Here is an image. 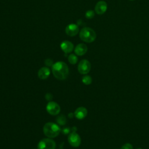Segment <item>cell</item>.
I'll return each instance as SVG.
<instances>
[{
    "label": "cell",
    "mask_w": 149,
    "mask_h": 149,
    "mask_svg": "<svg viewBox=\"0 0 149 149\" xmlns=\"http://www.w3.org/2000/svg\"><path fill=\"white\" fill-rule=\"evenodd\" d=\"M52 72L56 79L63 80L68 76L69 68L63 62H56L52 66Z\"/></svg>",
    "instance_id": "6da1fadb"
},
{
    "label": "cell",
    "mask_w": 149,
    "mask_h": 149,
    "mask_svg": "<svg viewBox=\"0 0 149 149\" xmlns=\"http://www.w3.org/2000/svg\"><path fill=\"white\" fill-rule=\"evenodd\" d=\"M61 131L58 124L53 122H47L43 127V133L48 138H55L57 137Z\"/></svg>",
    "instance_id": "7a4b0ae2"
},
{
    "label": "cell",
    "mask_w": 149,
    "mask_h": 149,
    "mask_svg": "<svg viewBox=\"0 0 149 149\" xmlns=\"http://www.w3.org/2000/svg\"><path fill=\"white\" fill-rule=\"evenodd\" d=\"M80 39L86 42H93L96 38V33L94 30L90 27L83 28L79 34Z\"/></svg>",
    "instance_id": "3957f363"
},
{
    "label": "cell",
    "mask_w": 149,
    "mask_h": 149,
    "mask_svg": "<svg viewBox=\"0 0 149 149\" xmlns=\"http://www.w3.org/2000/svg\"><path fill=\"white\" fill-rule=\"evenodd\" d=\"M55 142L48 137L41 140L37 144V149H55Z\"/></svg>",
    "instance_id": "277c9868"
},
{
    "label": "cell",
    "mask_w": 149,
    "mask_h": 149,
    "mask_svg": "<svg viewBox=\"0 0 149 149\" xmlns=\"http://www.w3.org/2000/svg\"><path fill=\"white\" fill-rule=\"evenodd\" d=\"M68 141L69 144L73 147H78L81 144V138L76 132H72L69 133Z\"/></svg>",
    "instance_id": "5b68a950"
},
{
    "label": "cell",
    "mask_w": 149,
    "mask_h": 149,
    "mask_svg": "<svg viewBox=\"0 0 149 149\" xmlns=\"http://www.w3.org/2000/svg\"><path fill=\"white\" fill-rule=\"evenodd\" d=\"M48 113L51 115H57L61 111V107L58 104L54 101H49L46 106Z\"/></svg>",
    "instance_id": "8992f818"
},
{
    "label": "cell",
    "mask_w": 149,
    "mask_h": 149,
    "mask_svg": "<svg viewBox=\"0 0 149 149\" xmlns=\"http://www.w3.org/2000/svg\"><path fill=\"white\" fill-rule=\"evenodd\" d=\"M91 69V64L87 59H83L78 64L77 70L80 74H86Z\"/></svg>",
    "instance_id": "52a82bcc"
},
{
    "label": "cell",
    "mask_w": 149,
    "mask_h": 149,
    "mask_svg": "<svg viewBox=\"0 0 149 149\" xmlns=\"http://www.w3.org/2000/svg\"><path fill=\"white\" fill-rule=\"evenodd\" d=\"M107 9V4L104 1L98 2L95 6V11L98 15L104 14Z\"/></svg>",
    "instance_id": "ba28073f"
},
{
    "label": "cell",
    "mask_w": 149,
    "mask_h": 149,
    "mask_svg": "<svg viewBox=\"0 0 149 149\" xmlns=\"http://www.w3.org/2000/svg\"><path fill=\"white\" fill-rule=\"evenodd\" d=\"M74 117L77 119L81 120L84 119L87 115V110L85 107H80L77 108L74 112Z\"/></svg>",
    "instance_id": "9c48e42d"
},
{
    "label": "cell",
    "mask_w": 149,
    "mask_h": 149,
    "mask_svg": "<svg viewBox=\"0 0 149 149\" xmlns=\"http://www.w3.org/2000/svg\"><path fill=\"white\" fill-rule=\"evenodd\" d=\"M79 27L77 24H69L65 29L66 34L69 36H74L79 32Z\"/></svg>",
    "instance_id": "30bf717a"
},
{
    "label": "cell",
    "mask_w": 149,
    "mask_h": 149,
    "mask_svg": "<svg viewBox=\"0 0 149 149\" xmlns=\"http://www.w3.org/2000/svg\"><path fill=\"white\" fill-rule=\"evenodd\" d=\"M61 49L66 54L71 52L73 49V44L69 41H64L61 44Z\"/></svg>",
    "instance_id": "8fae6325"
},
{
    "label": "cell",
    "mask_w": 149,
    "mask_h": 149,
    "mask_svg": "<svg viewBox=\"0 0 149 149\" xmlns=\"http://www.w3.org/2000/svg\"><path fill=\"white\" fill-rule=\"evenodd\" d=\"M50 74V70L48 67H42L38 72V77L42 80L47 79Z\"/></svg>",
    "instance_id": "7c38bea8"
},
{
    "label": "cell",
    "mask_w": 149,
    "mask_h": 149,
    "mask_svg": "<svg viewBox=\"0 0 149 149\" xmlns=\"http://www.w3.org/2000/svg\"><path fill=\"white\" fill-rule=\"evenodd\" d=\"M87 51V47L84 44H79L74 48V52L78 56L84 55Z\"/></svg>",
    "instance_id": "4fadbf2b"
},
{
    "label": "cell",
    "mask_w": 149,
    "mask_h": 149,
    "mask_svg": "<svg viewBox=\"0 0 149 149\" xmlns=\"http://www.w3.org/2000/svg\"><path fill=\"white\" fill-rule=\"evenodd\" d=\"M56 123L59 125H65L66 122V118L64 115H59L56 118Z\"/></svg>",
    "instance_id": "5bb4252c"
},
{
    "label": "cell",
    "mask_w": 149,
    "mask_h": 149,
    "mask_svg": "<svg viewBox=\"0 0 149 149\" xmlns=\"http://www.w3.org/2000/svg\"><path fill=\"white\" fill-rule=\"evenodd\" d=\"M77 60H78L77 57L74 54H70L68 56V61L70 64H72V65L76 64L77 62Z\"/></svg>",
    "instance_id": "9a60e30c"
},
{
    "label": "cell",
    "mask_w": 149,
    "mask_h": 149,
    "mask_svg": "<svg viewBox=\"0 0 149 149\" xmlns=\"http://www.w3.org/2000/svg\"><path fill=\"white\" fill-rule=\"evenodd\" d=\"M81 81L84 84L89 85L92 83V78L88 75H85L82 77Z\"/></svg>",
    "instance_id": "2e32d148"
},
{
    "label": "cell",
    "mask_w": 149,
    "mask_h": 149,
    "mask_svg": "<svg viewBox=\"0 0 149 149\" xmlns=\"http://www.w3.org/2000/svg\"><path fill=\"white\" fill-rule=\"evenodd\" d=\"M94 12L92 10H87L86 12V14H85V16L86 18L88 19H92L94 16Z\"/></svg>",
    "instance_id": "e0dca14e"
},
{
    "label": "cell",
    "mask_w": 149,
    "mask_h": 149,
    "mask_svg": "<svg viewBox=\"0 0 149 149\" xmlns=\"http://www.w3.org/2000/svg\"><path fill=\"white\" fill-rule=\"evenodd\" d=\"M120 149H133V146L130 143H126L122 146Z\"/></svg>",
    "instance_id": "ac0fdd59"
},
{
    "label": "cell",
    "mask_w": 149,
    "mask_h": 149,
    "mask_svg": "<svg viewBox=\"0 0 149 149\" xmlns=\"http://www.w3.org/2000/svg\"><path fill=\"white\" fill-rule=\"evenodd\" d=\"M45 64L47 66H52L54 64L53 63V61L52 59L48 58V59H47L45 61Z\"/></svg>",
    "instance_id": "d6986e66"
},
{
    "label": "cell",
    "mask_w": 149,
    "mask_h": 149,
    "mask_svg": "<svg viewBox=\"0 0 149 149\" xmlns=\"http://www.w3.org/2000/svg\"><path fill=\"white\" fill-rule=\"evenodd\" d=\"M45 99H46L47 101H51L52 100V98H53V96H52V94H51V93H47V94H45Z\"/></svg>",
    "instance_id": "ffe728a7"
},
{
    "label": "cell",
    "mask_w": 149,
    "mask_h": 149,
    "mask_svg": "<svg viewBox=\"0 0 149 149\" xmlns=\"http://www.w3.org/2000/svg\"><path fill=\"white\" fill-rule=\"evenodd\" d=\"M62 133L65 134H69L70 132V129H69V127H65L62 129Z\"/></svg>",
    "instance_id": "44dd1931"
},
{
    "label": "cell",
    "mask_w": 149,
    "mask_h": 149,
    "mask_svg": "<svg viewBox=\"0 0 149 149\" xmlns=\"http://www.w3.org/2000/svg\"><path fill=\"white\" fill-rule=\"evenodd\" d=\"M68 116H69V118H73V116H74V113H72V112L69 113L68 114Z\"/></svg>",
    "instance_id": "7402d4cb"
},
{
    "label": "cell",
    "mask_w": 149,
    "mask_h": 149,
    "mask_svg": "<svg viewBox=\"0 0 149 149\" xmlns=\"http://www.w3.org/2000/svg\"><path fill=\"white\" fill-rule=\"evenodd\" d=\"M137 149H141V148H137Z\"/></svg>",
    "instance_id": "603a6c76"
},
{
    "label": "cell",
    "mask_w": 149,
    "mask_h": 149,
    "mask_svg": "<svg viewBox=\"0 0 149 149\" xmlns=\"http://www.w3.org/2000/svg\"><path fill=\"white\" fill-rule=\"evenodd\" d=\"M129 1H134V0H129Z\"/></svg>",
    "instance_id": "cb8c5ba5"
}]
</instances>
